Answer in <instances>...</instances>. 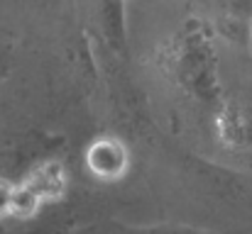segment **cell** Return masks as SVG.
<instances>
[{"label": "cell", "instance_id": "2", "mask_svg": "<svg viewBox=\"0 0 252 234\" xmlns=\"http://www.w3.org/2000/svg\"><path fill=\"white\" fill-rule=\"evenodd\" d=\"M27 183L39 193V198L44 203L62 200L64 193H66V183H69L66 166L59 163V161H44L27 176Z\"/></svg>", "mask_w": 252, "mask_h": 234}, {"label": "cell", "instance_id": "4", "mask_svg": "<svg viewBox=\"0 0 252 234\" xmlns=\"http://www.w3.org/2000/svg\"><path fill=\"white\" fill-rule=\"evenodd\" d=\"M15 185L7 181H0V217H10V200H12Z\"/></svg>", "mask_w": 252, "mask_h": 234}, {"label": "cell", "instance_id": "3", "mask_svg": "<svg viewBox=\"0 0 252 234\" xmlns=\"http://www.w3.org/2000/svg\"><path fill=\"white\" fill-rule=\"evenodd\" d=\"M44 205V200L39 198V193L25 181L20 185H15L12 190V200H10V217L17 220H30L39 212V208Z\"/></svg>", "mask_w": 252, "mask_h": 234}, {"label": "cell", "instance_id": "1", "mask_svg": "<svg viewBox=\"0 0 252 234\" xmlns=\"http://www.w3.org/2000/svg\"><path fill=\"white\" fill-rule=\"evenodd\" d=\"M127 163H130V156L123 142L113 139V137H100L95 139L88 152H86V166L88 171L95 176V178H103V181H115V178H123L125 171H127Z\"/></svg>", "mask_w": 252, "mask_h": 234}]
</instances>
